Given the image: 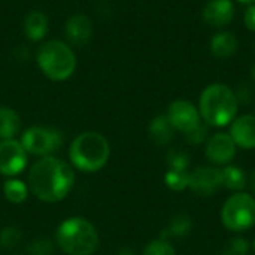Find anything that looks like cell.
<instances>
[{"mask_svg":"<svg viewBox=\"0 0 255 255\" xmlns=\"http://www.w3.org/2000/svg\"><path fill=\"white\" fill-rule=\"evenodd\" d=\"M167 118L170 120L175 130L182 131L184 134L196 128L202 123L199 109L188 100H175L169 105Z\"/></svg>","mask_w":255,"mask_h":255,"instance_id":"10","label":"cell"},{"mask_svg":"<svg viewBox=\"0 0 255 255\" xmlns=\"http://www.w3.org/2000/svg\"><path fill=\"white\" fill-rule=\"evenodd\" d=\"M111 155V145L108 139L97 131H85L75 137L69 149L72 164L87 173L103 169Z\"/></svg>","mask_w":255,"mask_h":255,"instance_id":"3","label":"cell"},{"mask_svg":"<svg viewBox=\"0 0 255 255\" xmlns=\"http://www.w3.org/2000/svg\"><path fill=\"white\" fill-rule=\"evenodd\" d=\"M191 227H193L191 218L187 214H184V212L176 214V215L172 217V220L169 221L167 227L161 232L160 239L167 241L170 238H184V236H187L191 232Z\"/></svg>","mask_w":255,"mask_h":255,"instance_id":"18","label":"cell"},{"mask_svg":"<svg viewBox=\"0 0 255 255\" xmlns=\"http://www.w3.org/2000/svg\"><path fill=\"white\" fill-rule=\"evenodd\" d=\"M117 255H134V251L131 248H123V250L118 251Z\"/></svg>","mask_w":255,"mask_h":255,"instance_id":"30","label":"cell"},{"mask_svg":"<svg viewBox=\"0 0 255 255\" xmlns=\"http://www.w3.org/2000/svg\"><path fill=\"white\" fill-rule=\"evenodd\" d=\"M206 137H208V124L203 123H200L191 131L185 133V139L190 145H200L206 140Z\"/></svg>","mask_w":255,"mask_h":255,"instance_id":"28","label":"cell"},{"mask_svg":"<svg viewBox=\"0 0 255 255\" xmlns=\"http://www.w3.org/2000/svg\"><path fill=\"white\" fill-rule=\"evenodd\" d=\"M75 184L73 169L61 158L48 155L33 164L28 188L42 202L55 203L67 197Z\"/></svg>","mask_w":255,"mask_h":255,"instance_id":"1","label":"cell"},{"mask_svg":"<svg viewBox=\"0 0 255 255\" xmlns=\"http://www.w3.org/2000/svg\"><path fill=\"white\" fill-rule=\"evenodd\" d=\"M143 255H176V251L169 241L157 239L146 245Z\"/></svg>","mask_w":255,"mask_h":255,"instance_id":"27","label":"cell"},{"mask_svg":"<svg viewBox=\"0 0 255 255\" xmlns=\"http://www.w3.org/2000/svg\"><path fill=\"white\" fill-rule=\"evenodd\" d=\"M251 76H253V81L255 82V63L253 64V69H251Z\"/></svg>","mask_w":255,"mask_h":255,"instance_id":"33","label":"cell"},{"mask_svg":"<svg viewBox=\"0 0 255 255\" xmlns=\"http://www.w3.org/2000/svg\"><path fill=\"white\" fill-rule=\"evenodd\" d=\"M27 254L28 255H52L54 254V244L49 238L40 236L33 239L27 245Z\"/></svg>","mask_w":255,"mask_h":255,"instance_id":"25","label":"cell"},{"mask_svg":"<svg viewBox=\"0 0 255 255\" xmlns=\"http://www.w3.org/2000/svg\"><path fill=\"white\" fill-rule=\"evenodd\" d=\"M19 142L27 154L48 157L63 145V137L61 133L52 127L34 126L24 131Z\"/></svg>","mask_w":255,"mask_h":255,"instance_id":"7","label":"cell"},{"mask_svg":"<svg viewBox=\"0 0 255 255\" xmlns=\"http://www.w3.org/2000/svg\"><path fill=\"white\" fill-rule=\"evenodd\" d=\"M244 22L247 25L248 30H251L253 33H255V4L248 6V9L244 13Z\"/></svg>","mask_w":255,"mask_h":255,"instance_id":"29","label":"cell"},{"mask_svg":"<svg viewBox=\"0 0 255 255\" xmlns=\"http://www.w3.org/2000/svg\"><path fill=\"white\" fill-rule=\"evenodd\" d=\"M21 128L19 115L10 108H0V137L13 139Z\"/></svg>","mask_w":255,"mask_h":255,"instance_id":"19","label":"cell"},{"mask_svg":"<svg viewBox=\"0 0 255 255\" xmlns=\"http://www.w3.org/2000/svg\"><path fill=\"white\" fill-rule=\"evenodd\" d=\"M226 229L241 233L255 226V199L247 193H236L227 199L221 209Z\"/></svg>","mask_w":255,"mask_h":255,"instance_id":"6","label":"cell"},{"mask_svg":"<svg viewBox=\"0 0 255 255\" xmlns=\"http://www.w3.org/2000/svg\"><path fill=\"white\" fill-rule=\"evenodd\" d=\"M167 164H169V169L187 170L190 166V154L184 149L173 148L167 152Z\"/></svg>","mask_w":255,"mask_h":255,"instance_id":"24","label":"cell"},{"mask_svg":"<svg viewBox=\"0 0 255 255\" xmlns=\"http://www.w3.org/2000/svg\"><path fill=\"white\" fill-rule=\"evenodd\" d=\"M3 194L4 197L13 203V205H21L22 202L27 200L28 196V188L27 185L19 181V179H7L3 184Z\"/></svg>","mask_w":255,"mask_h":255,"instance_id":"21","label":"cell"},{"mask_svg":"<svg viewBox=\"0 0 255 255\" xmlns=\"http://www.w3.org/2000/svg\"><path fill=\"white\" fill-rule=\"evenodd\" d=\"M250 185H251V190H253V193L255 194V169L253 170V173H251V178H250Z\"/></svg>","mask_w":255,"mask_h":255,"instance_id":"31","label":"cell"},{"mask_svg":"<svg viewBox=\"0 0 255 255\" xmlns=\"http://www.w3.org/2000/svg\"><path fill=\"white\" fill-rule=\"evenodd\" d=\"M211 52L215 58L220 60H227L232 55L236 54L238 48H239V42L238 37L230 33V31H220L217 34H214V37L211 39Z\"/></svg>","mask_w":255,"mask_h":255,"instance_id":"15","label":"cell"},{"mask_svg":"<svg viewBox=\"0 0 255 255\" xmlns=\"http://www.w3.org/2000/svg\"><path fill=\"white\" fill-rule=\"evenodd\" d=\"M205 154L215 164H229L236 155V143L230 134L217 133L208 140Z\"/></svg>","mask_w":255,"mask_h":255,"instance_id":"11","label":"cell"},{"mask_svg":"<svg viewBox=\"0 0 255 255\" xmlns=\"http://www.w3.org/2000/svg\"><path fill=\"white\" fill-rule=\"evenodd\" d=\"M223 187L221 170L212 166H200L188 176V188L199 197H211Z\"/></svg>","mask_w":255,"mask_h":255,"instance_id":"8","label":"cell"},{"mask_svg":"<svg viewBox=\"0 0 255 255\" xmlns=\"http://www.w3.org/2000/svg\"><path fill=\"white\" fill-rule=\"evenodd\" d=\"M188 176H190V173L187 170L169 169L164 175V182L170 190L182 191V190L188 188Z\"/></svg>","mask_w":255,"mask_h":255,"instance_id":"22","label":"cell"},{"mask_svg":"<svg viewBox=\"0 0 255 255\" xmlns=\"http://www.w3.org/2000/svg\"><path fill=\"white\" fill-rule=\"evenodd\" d=\"M48 31V18L43 12L40 10H31L27 13V16L24 18V33L25 36L37 42L40 39L45 37Z\"/></svg>","mask_w":255,"mask_h":255,"instance_id":"17","label":"cell"},{"mask_svg":"<svg viewBox=\"0 0 255 255\" xmlns=\"http://www.w3.org/2000/svg\"><path fill=\"white\" fill-rule=\"evenodd\" d=\"M235 16V4L232 0H209L203 10L202 18L211 27H226Z\"/></svg>","mask_w":255,"mask_h":255,"instance_id":"12","label":"cell"},{"mask_svg":"<svg viewBox=\"0 0 255 255\" xmlns=\"http://www.w3.org/2000/svg\"><path fill=\"white\" fill-rule=\"evenodd\" d=\"M230 136L235 140L236 146L244 149L255 148V115L247 114L233 120L230 127Z\"/></svg>","mask_w":255,"mask_h":255,"instance_id":"13","label":"cell"},{"mask_svg":"<svg viewBox=\"0 0 255 255\" xmlns=\"http://www.w3.org/2000/svg\"><path fill=\"white\" fill-rule=\"evenodd\" d=\"M148 131H149L151 140L158 146H164V145L170 143L175 136V127L172 126V123L166 114H160V115L154 117L152 121L149 123Z\"/></svg>","mask_w":255,"mask_h":255,"instance_id":"16","label":"cell"},{"mask_svg":"<svg viewBox=\"0 0 255 255\" xmlns=\"http://www.w3.org/2000/svg\"><path fill=\"white\" fill-rule=\"evenodd\" d=\"M254 51H255V42H254Z\"/></svg>","mask_w":255,"mask_h":255,"instance_id":"35","label":"cell"},{"mask_svg":"<svg viewBox=\"0 0 255 255\" xmlns=\"http://www.w3.org/2000/svg\"><path fill=\"white\" fill-rule=\"evenodd\" d=\"M66 37L67 40L75 45V46H85L93 34V24L90 21V18L87 15L82 13H76L73 16H70L66 22V28H64Z\"/></svg>","mask_w":255,"mask_h":255,"instance_id":"14","label":"cell"},{"mask_svg":"<svg viewBox=\"0 0 255 255\" xmlns=\"http://www.w3.org/2000/svg\"><path fill=\"white\" fill-rule=\"evenodd\" d=\"M238 1H241V3H245V4H255V0H238Z\"/></svg>","mask_w":255,"mask_h":255,"instance_id":"32","label":"cell"},{"mask_svg":"<svg viewBox=\"0 0 255 255\" xmlns=\"http://www.w3.org/2000/svg\"><path fill=\"white\" fill-rule=\"evenodd\" d=\"M223 187L233 191H242L247 185V175L245 172L235 164H229L221 170Z\"/></svg>","mask_w":255,"mask_h":255,"instance_id":"20","label":"cell"},{"mask_svg":"<svg viewBox=\"0 0 255 255\" xmlns=\"http://www.w3.org/2000/svg\"><path fill=\"white\" fill-rule=\"evenodd\" d=\"M55 241L67 255H91L99 248L96 227L82 217L64 220L55 232Z\"/></svg>","mask_w":255,"mask_h":255,"instance_id":"4","label":"cell"},{"mask_svg":"<svg viewBox=\"0 0 255 255\" xmlns=\"http://www.w3.org/2000/svg\"><path fill=\"white\" fill-rule=\"evenodd\" d=\"M253 250H254V253H255V239H254V244H253Z\"/></svg>","mask_w":255,"mask_h":255,"instance_id":"34","label":"cell"},{"mask_svg":"<svg viewBox=\"0 0 255 255\" xmlns=\"http://www.w3.org/2000/svg\"><path fill=\"white\" fill-rule=\"evenodd\" d=\"M22 241V232L15 226H7L0 232V247L3 250L16 248Z\"/></svg>","mask_w":255,"mask_h":255,"instance_id":"23","label":"cell"},{"mask_svg":"<svg viewBox=\"0 0 255 255\" xmlns=\"http://www.w3.org/2000/svg\"><path fill=\"white\" fill-rule=\"evenodd\" d=\"M251 247L245 238H232L223 247V255H250Z\"/></svg>","mask_w":255,"mask_h":255,"instance_id":"26","label":"cell"},{"mask_svg":"<svg viewBox=\"0 0 255 255\" xmlns=\"http://www.w3.org/2000/svg\"><path fill=\"white\" fill-rule=\"evenodd\" d=\"M13 255H18V254H13Z\"/></svg>","mask_w":255,"mask_h":255,"instance_id":"36","label":"cell"},{"mask_svg":"<svg viewBox=\"0 0 255 255\" xmlns=\"http://www.w3.org/2000/svg\"><path fill=\"white\" fill-rule=\"evenodd\" d=\"M37 64L51 81L69 79L76 67V58L72 48L60 40L45 42L36 55Z\"/></svg>","mask_w":255,"mask_h":255,"instance_id":"5","label":"cell"},{"mask_svg":"<svg viewBox=\"0 0 255 255\" xmlns=\"http://www.w3.org/2000/svg\"><path fill=\"white\" fill-rule=\"evenodd\" d=\"M27 166V152L21 142L4 139L0 142V173L4 176H16Z\"/></svg>","mask_w":255,"mask_h":255,"instance_id":"9","label":"cell"},{"mask_svg":"<svg viewBox=\"0 0 255 255\" xmlns=\"http://www.w3.org/2000/svg\"><path fill=\"white\" fill-rule=\"evenodd\" d=\"M238 108L239 102L236 93L226 84H211L200 94L199 112L208 126L226 127L236 118Z\"/></svg>","mask_w":255,"mask_h":255,"instance_id":"2","label":"cell"}]
</instances>
